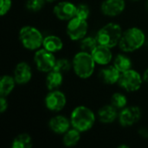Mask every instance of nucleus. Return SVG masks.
Here are the masks:
<instances>
[{
  "label": "nucleus",
  "instance_id": "obj_1",
  "mask_svg": "<svg viewBox=\"0 0 148 148\" xmlns=\"http://www.w3.org/2000/svg\"><path fill=\"white\" fill-rule=\"evenodd\" d=\"M95 122V115L94 112L85 106L76 107L71 113V126L80 132L88 131L93 127Z\"/></svg>",
  "mask_w": 148,
  "mask_h": 148
},
{
  "label": "nucleus",
  "instance_id": "obj_2",
  "mask_svg": "<svg viewBox=\"0 0 148 148\" xmlns=\"http://www.w3.org/2000/svg\"><path fill=\"white\" fill-rule=\"evenodd\" d=\"M146 36L144 32L136 27L129 28L122 33L119 42L120 49L124 52H133L143 46Z\"/></svg>",
  "mask_w": 148,
  "mask_h": 148
},
{
  "label": "nucleus",
  "instance_id": "obj_3",
  "mask_svg": "<svg viewBox=\"0 0 148 148\" xmlns=\"http://www.w3.org/2000/svg\"><path fill=\"white\" fill-rule=\"evenodd\" d=\"M95 63L96 62L90 53L81 51L74 56L72 67L78 77L82 79H87L93 75Z\"/></svg>",
  "mask_w": 148,
  "mask_h": 148
},
{
  "label": "nucleus",
  "instance_id": "obj_4",
  "mask_svg": "<svg viewBox=\"0 0 148 148\" xmlns=\"http://www.w3.org/2000/svg\"><path fill=\"white\" fill-rule=\"evenodd\" d=\"M122 33L121 27L118 23H109L100 29L96 39L99 44L112 49L119 45Z\"/></svg>",
  "mask_w": 148,
  "mask_h": 148
},
{
  "label": "nucleus",
  "instance_id": "obj_5",
  "mask_svg": "<svg viewBox=\"0 0 148 148\" xmlns=\"http://www.w3.org/2000/svg\"><path fill=\"white\" fill-rule=\"evenodd\" d=\"M42 33L35 27L24 26L19 31V39L24 48L29 50L38 49L43 42Z\"/></svg>",
  "mask_w": 148,
  "mask_h": 148
},
{
  "label": "nucleus",
  "instance_id": "obj_6",
  "mask_svg": "<svg viewBox=\"0 0 148 148\" xmlns=\"http://www.w3.org/2000/svg\"><path fill=\"white\" fill-rule=\"evenodd\" d=\"M143 81V77H141V75L136 70L130 69L121 73L118 83L120 87L126 91L134 92L140 88Z\"/></svg>",
  "mask_w": 148,
  "mask_h": 148
},
{
  "label": "nucleus",
  "instance_id": "obj_7",
  "mask_svg": "<svg viewBox=\"0 0 148 148\" xmlns=\"http://www.w3.org/2000/svg\"><path fill=\"white\" fill-rule=\"evenodd\" d=\"M34 62L39 71L49 72L53 70L56 60L52 52L43 48L42 49H38L35 53Z\"/></svg>",
  "mask_w": 148,
  "mask_h": 148
},
{
  "label": "nucleus",
  "instance_id": "obj_8",
  "mask_svg": "<svg viewBox=\"0 0 148 148\" xmlns=\"http://www.w3.org/2000/svg\"><path fill=\"white\" fill-rule=\"evenodd\" d=\"M88 23L87 20H83L75 16L69 21L67 24V34L69 38L73 41L82 40L86 36L88 32Z\"/></svg>",
  "mask_w": 148,
  "mask_h": 148
},
{
  "label": "nucleus",
  "instance_id": "obj_9",
  "mask_svg": "<svg viewBox=\"0 0 148 148\" xmlns=\"http://www.w3.org/2000/svg\"><path fill=\"white\" fill-rule=\"evenodd\" d=\"M67 103V99L65 95L56 89L51 90L45 97V106L52 112H59L62 110Z\"/></svg>",
  "mask_w": 148,
  "mask_h": 148
},
{
  "label": "nucleus",
  "instance_id": "obj_10",
  "mask_svg": "<svg viewBox=\"0 0 148 148\" xmlns=\"http://www.w3.org/2000/svg\"><path fill=\"white\" fill-rule=\"evenodd\" d=\"M141 117V110L136 106L127 107L121 109L119 114V122L122 127H130L137 123Z\"/></svg>",
  "mask_w": 148,
  "mask_h": 148
},
{
  "label": "nucleus",
  "instance_id": "obj_11",
  "mask_svg": "<svg viewBox=\"0 0 148 148\" xmlns=\"http://www.w3.org/2000/svg\"><path fill=\"white\" fill-rule=\"evenodd\" d=\"M54 14L60 20L69 21L75 16L76 6L69 1L60 2L54 7Z\"/></svg>",
  "mask_w": 148,
  "mask_h": 148
},
{
  "label": "nucleus",
  "instance_id": "obj_12",
  "mask_svg": "<svg viewBox=\"0 0 148 148\" xmlns=\"http://www.w3.org/2000/svg\"><path fill=\"white\" fill-rule=\"evenodd\" d=\"M126 7L124 0H105L101 3V12L108 16L120 15Z\"/></svg>",
  "mask_w": 148,
  "mask_h": 148
},
{
  "label": "nucleus",
  "instance_id": "obj_13",
  "mask_svg": "<svg viewBox=\"0 0 148 148\" xmlns=\"http://www.w3.org/2000/svg\"><path fill=\"white\" fill-rule=\"evenodd\" d=\"M14 79L17 84H26L32 78V70L30 66L24 62L16 64L14 69Z\"/></svg>",
  "mask_w": 148,
  "mask_h": 148
},
{
  "label": "nucleus",
  "instance_id": "obj_14",
  "mask_svg": "<svg viewBox=\"0 0 148 148\" xmlns=\"http://www.w3.org/2000/svg\"><path fill=\"white\" fill-rule=\"evenodd\" d=\"M95 62L100 65H108L113 59L110 48L98 44L91 53Z\"/></svg>",
  "mask_w": 148,
  "mask_h": 148
},
{
  "label": "nucleus",
  "instance_id": "obj_15",
  "mask_svg": "<svg viewBox=\"0 0 148 148\" xmlns=\"http://www.w3.org/2000/svg\"><path fill=\"white\" fill-rule=\"evenodd\" d=\"M71 123L70 121H69L66 117L62 115H56L50 119L49 126L50 129L58 134H65L70 127Z\"/></svg>",
  "mask_w": 148,
  "mask_h": 148
},
{
  "label": "nucleus",
  "instance_id": "obj_16",
  "mask_svg": "<svg viewBox=\"0 0 148 148\" xmlns=\"http://www.w3.org/2000/svg\"><path fill=\"white\" fill-rule=\"evenodd\" d=\"M118 117L117 108L112 104L101 108L98 111V119L101 123L108 124L114 122Z\"/></svg>",
  "mask_w": 148,
  "mask_h": 148
},
{
  "label": "nucleus",
  "instance_id": "obj_17",
  "mask_svg": "<svg viewBox=\"0 0 148 148\" xmlns=\"http://www.w3.org/2000/svg\"><path fill=\"white\" fill-rule=\"evenodd\" d=\"M99 76L103 82L112 85L118 82L121 76V72L114 66H109L101 69Z\"/></svg>",
  "mask_w": 148,
  "mask_h": 148
},
{
  "label": "nucleus",
  "instance_id": "obj_18",
  "mask_svg": "<svg viewBox=\"0 0 148 148\" xmlns=\"http://www.w3.org/2000/svg\"><path fill=\"white\" fill-rule=\"evenodd\" d=\"M42 46L45 49L52 53H55L62 49L63 42L60 37L54 36V35H49L43 38Z\"/></svg>",
  "mask_w": 148,
  "mask_h": 148
},
{
  "label": "nucleus",
  "instance_id": "obj_19",
  "mask_svg": "<svg viewBox=\"0 0 148 148\" xmlns=\"http://www.w3.org/2000/svg\"><path fill=\"white\" fill-rule=\"evenodd\" d=\"M63 82V77L62 74L56 71V70H51L49 72L47 77H46V86L49 90H56L62 84Z\"/></svg>",
  "mask_w": 148,
  "mask_h": 148
},
{
  "label": "nucleus",
  "instance_id": "obj_20",
  "mask_svg": "<svg viewBox=\"0 0 148 148\" xmlns=\"http://www.w3.org/2000/svg\"><path fill=\"white\" fill-rule=\"evenodd\" d=\"M16 81L14 77L10 75H3L0 81V95L1 96H8L15 88Z\"/></svg>",
  "mask_w": 148,
  "mask_h": 148
},
{
  "label": "nucleus",
  "instance_id": "obj_21",
  "mask_svg": "<svg viewBox=\"0 0 148 148\" xmlns=\"http://www.w3.org/2000/svg\"><path fill=\"white\" fill-rule=\"evenodd\" d=\"M80 131H78L77 129L74 128L73 129H69L63 135V139H62V142L64 144V146L68 147H75L80 140L81 139V134H80Z\"/></svg>",
  "mask_w": 148,
  "mask_h": 148
},
{
  "label": "nucleus",
  "instance_id": "obj_22",
  "mask_svg": "<svg viewBox=\"0 0 148 148\" xmlns=\"http://www.w3.org/2000/svg\"><path fill=\"white\" fill-rule=\"evenodd\" d=\"M114 66L121 73L124 71H127L131 69L132 67V62L130 58L125 55L120 54L116 56L114 61Z\"/></svg>",
  "mask_w": 148,
  "mask_h": 148
},
{
  "label": "nucleus",
  "instance_id": "obj_23",
  "mask_svg": "<svg viewBox=\"0 0 148 148\" xmlns=\"http://www.w3.org/2000/svg\"><path fill=\"white\" fill-rule=\"evenodd\" d=\"M12 148H30L32 147V139L28 134L17 135L12 141Z\"/></svg>",
  "mask_w": 148,
  "mask_h": 148
},
{
  "label": "nucleus",
  "instance_id": "obj_24",
  "mask_svg": "<svg viewBox=\"0 0 148 148\" xmlns=\"http://www.w3.org/2000/svg\"><path fill=\"white\" fill-rule=\"evenodd\" d=\"M80 41H81L80 42L81 51H84V52L90 53V54L99 44L97 39L93 36H85Z\"/></svg>",
  "mask_w": 148,
  "mask_h": 148
},
{
  "label": "nucleus",
  "instance_id": "obj_25",
  "mask_svg": "<svg viewBox=\"0 0 148 148\" xmlns=\"http://www.w3.org/2000/svg\"><path fill=\"white\" fill-rule=\"evenodd\" d=\"M111 104L117 109H123L127 107V96L121 93H114L111 97Z\"/></svg>",
  "mask_w": 148,
  "mask_h": 148
},
{
  "label": "nucleus",
  "instance_id": "obj_26",
  "mask_svg": "<svg viewBox=\"0 0 148 148\" xmlns=\"http://www.w3.org/2000/svg\"><path fill=\"white\" fill-rule=\"evenodd\" d=\"M72 67V63L66 58H61L59 60H56L55 67L53 69V70L58 71L62 74L68 72Z\"/></svg>",
  "mask_w": 148,
  "mask_h": 148
},
{
  "label": "nucleus",
  "instance_id": "obj_27",
  "mask_svg": "<svg viewBox=\"0 0 148 148\" xmlns=\"http://www.w3.org/2000/svg\"><path fill=\"white\" fill-rule=\"evenodd\" d=\"M46 0H27L26 8L29 11L36 12L39 11L45 4Z\"/></svg>",
  "mask_w": 148,
  "mask_h": 148
},
{
  "label": "nucleus",
  "instance_id": "obj_28",
  "mask_svg": "<svg viewBox=\"0 0 148 148\" xmlns=\"http://www.w3.org/2000/svg\"><path fill=\"white\" fill-rule=\"evenodd\" d=\"M90 15V10L88 5L81 3L76 6V14L75 16L83 20H87Z\"/></svg>",
  "mask_w": 148,
  "mask_h": 148
},
{
  "label": "nucleus",
  "instance_id": "obj_29",
  "mask_svg": "<svg viewBox=\"0 0 148 148\" xmlns=\"http://www.w3.org/2000/svg\"><path fill=\"white\" fill-rule=\"evenodd\" d=\"M0 15L4 16L11 8V0H0Z\"/></svg>",
  "mask_w": 148,
  "mask_h": 148
},
{
  "label": "nucleus",
  "instance_id": "obj_30",
  "mask_svg": "<svg viewBox=\"0 0 148 148\" xmlns=\"http://www.w3.org/2000/svg\"><path fill=\"white\" fill-rule=\"evenodd\" d=\"M8 108V102L4 96H0V113L3 114Z\"/></svg>",
  "mask_w": 148,
  "mask_h": 148
},
{
  "label": "nucleus",
  "instance_id": "obj_31",
  "mask_svg": "<svg viewBox=\"0 0 148 148\" xmlns=\"http://www.w3.org/2000/svg\"><path fill=\"white\" fill-rule=\"evenodd\" d=\"M139 134L144 137V138H148V129L147 128H141L139 130Z\"/></svg>",
  "mask_w": 148,
  "mask_h": 148
},
{
  "label": "nucleus",
  "instance_id": "obj_32",
  "mask_svg": "<svg viewBox=\"0 0 148 148\" xmlns=\"http://www.w3.org/2000/svg\"><path fill=\"white\" fill-rule=\"evenodd\" d=\"M143 80H144V82H146L148 84V69L143 74Z\"/></svg>",
  "mask_w": 148,
  "mask_h": 148
},
{
  "label": "nucleus",
  "instance_id": "obj_33",
  "mask_svg": "<svg viewBox=\"0 0 148 148\" xmlns=\"http://www.w3.org/2000/svg\"><path fill=\"white\" fill-rule=\"evenodd\" d=\"M118 147L119 148H128V146H127V145H122V146H119Z\"/></svg>",
  "mask_w": 148,
  "mask_h": 148
},
{
  "label": "nucleus",
  "instance_id": "obj_34",
  "mask_svg": "<svg viewBox=\"0 0 148 148\" xmlns=\"http://www.w3.org/2000/svg\"><path fill=\"white\" fill-rule=\"evenodd\" d=\"M54 1H56V0H46V2H49V3H52Z\"/></svg>",
  "mask_w": 148,
  "mask_h": 148
},
{
  "label": "nucleus",
  "instance_id": "obj_35",
  "mask_svg": "<svg viewBox=\"0 0 148 148\" xmlns=\"http://www.w3.org/2000/svg\"><path fill=\"white\" fill-rule=\"evenodd\" d=\"M146 6H147V9L148 10V0H147V3H146Z\"/></svg>",
  "mask_w": 148,
  "mask_h": 148
},
{
  "label": "nucleus",
  "instance_id": "obj_36",
  "mask_svg": "<svg viewBox=\"0 0 148 148\" xmlns=\"http://www.w3.org/2000/svg\"><path fill=\"white\" fill-rule=\"evenodd\" d=\"M133 1H138V0H133Z\"/></svg>",
  "mask_w": 148,
  "mask_h": 148
}]
</instances>
